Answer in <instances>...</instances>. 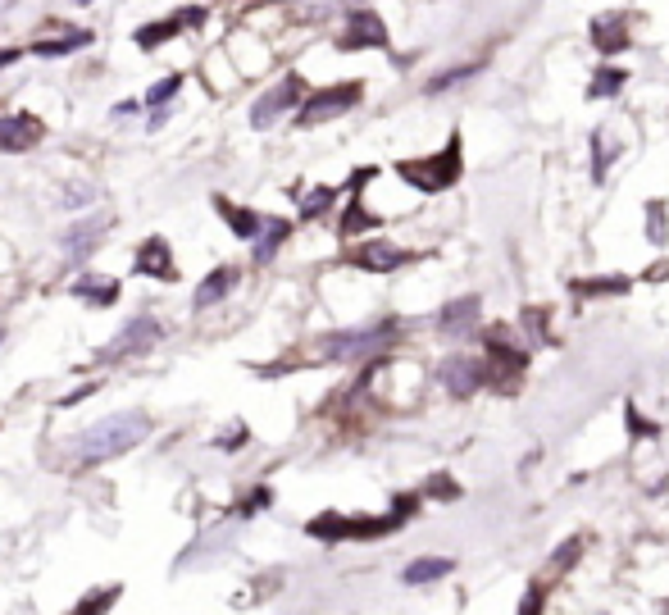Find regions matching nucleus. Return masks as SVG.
I'll return each instance as SVG.
<instances>
[{
    "instance_id": "nucleus-1",
    "label": "nucleus",
    "mask_w": 669,
    "mask_h": 615,
    "mask_svg": "<svg viewBox=\"0 0 669 615\" xmlns=\"http://www.w3.org/2000/svg\"><path fill=\"white\" fill-rule=\"evenodd\" d=\"M151 433V420L142 411H119L101 424H92L83 438H78V461L83 465H101V461H114L123 451H133L142 438Z\"/></svg>"
},
{
    "instance_id": "nucleus-2",
    "label": "nucleus",
    "mask_w": 669,
    "mask_h": 615,
    "mask_svg": "<svg viewBox=\"0 0 669 615\" xmlns=\"http://www.w3.org/2000/svg\"><path fill=\"white\" fill-rule=\"evenodd\" d=\"M360 101V83H338V87H323V92H310L296 110V124L300 128H310V124H323V119H338V114H347L351 105Z\"/></svg>"
},
{
    "instance_id": "nucleus-3",
    "label": "nucleus",
    "mask_w": 669,
    "mask_h": 615,
    "mask_svg": "<svg viewBox=\"0 0 669 615\" xmlns=\"http://www.w3.org/2000/svg\"><path fill=\"white\" fill-rule=\"evenodd\" d=\"M305 101V78L300 74H287L282 83H273L255 105H251V128H273L287 110H296Z\"/></svg>"
},
{
    "instance_id": "nucleus-4",
    "label": "nucleus",
    "mask_w": 669,
    "mask_h": 615,
    "mask_svg": "<svg viewBox=\"0 0 669 615\" xmlns=\"http://www.w3.org/2000/svg\"><path fill=\"white\" fill-rule=\"evenodd\" d=\"M397 174H401V178H410L415 187H428V192L451 187V183H456V174H460V137H456L442 155H433V160H424V164H401Z\"/></svg>"
},
{
    "instance_id": "nucleus-5",
    "label": "nucleus",
    "mask_w": 669,
    "mask_h": 615,
    "mask_svg": "<svg viewBox=\"0 0 669 615\" xmlns=\"http://www.w3.org/2000/svg\"><path fill=\"white\" fill-rule=\"evenodd\" d=\"M46 137V124L28 110H10V114H0V151L5 155H24L33 151L37 142Z\"/></svg>"
},
{
    "instance_id": "nucleus-6",
    "label": "nucleus",
    "mask_w": 669,
    "mask_h": 615,
    "mask_svg": "<svg viewBox=\"0 0 669 615\" xmlns=\"http://www.w3.org/2000/svg\"><path fill=\"white\" fill-rule=\"evenodd\" d=\"M160 342V324L151 320V315H137L114 342H105V352H101V361H128V356H142V352H151Z\"/></svg>"
},
{
    "instance_id": "nucleus-7",
    "label": "nucleus",
    "mask_w": 669,
    "mask_h": 615,
    "mask_svg": "<svg viewBox=\"0 0 669 615\" xmlns=\"http://www.w3.org/2000/svg\"><path fill=\"white\" fill-rule=\"evenodd\" d=\"M392 338H397L392 324L369 329V333H332V338H323V356H332V361H356V356H365V352H379V347L392 342Z\"/></svg>"
},
{
    "instance_id": "nucleus-8",
    "label": "nucleus",
    "mask_w": 669,
    "mask_h": 615,
    "mask_svg": "<svg viewBox=\"0 0 669 615\" xmlns=\"http://www.w3.org/2000/svg\"><path fill=\"white\" fill-rule=\"evenodd\" d=\"M342 51H383L388 46V28H383V19L374 15V10H351L347 15V33H342V42H338Z\"/></svg>"
},
{
    "instance_id": "nucleus-9",
    "label": "nucleus",
    "mask_w": 669,
    "mask_h": 615,
    "mask_svg": "<svg viewBox=\"0 0 669 615\" xmlns=\"http://www.w3.org/2000/svg\"><path fill=\"white\" fill-rule=\"evenodd\" d=\"M201 19H205V10H187V5H182V10H173L169 19L142 24V28H137V46H142V51H160V46H164L169 37H178V33L196 28Z\"/></svg>"
},
{
    "instance_id": "nucleus-10",
    "label": "nucleus",
    "mask_w": 669,
    "mask_h": 615,
    "mask_svg": "<svg viewBox=\"0 0 669 615\" xmlns=\"http://www.w3.org/2000/svg\"><path fill=\"white\" fill-rule=\"evenodd\" d=\"M137 273H151V278H164V283L178 278V264H173L164 237H146V242L137 246Z\"/></svg>"
},
{
    "instance_id": "nucleus-11",
    "label": "nucleus",
    "mask_w": 669,
    "mask_h": 615,
    "mask_svg": "<svg viewBox=\"0 0 669 615\" xmlns=\"http://www.w3.org/2000/svg\"><path fill=\"white\" fill-rule=\"evenodd\" d=\"M442 383L451 397H474L478 383H483V365L478 361H447L442 365Z\"/></svg>"
},
{
    "instance_id": "nucleus-12",
    "label": "nucleus",
    "mask_w": 669,
    "mask_h": 615,
    "mask_svg": "<svg viewBox=\"0 0 669 615\" xmlns=\"http://www.w3.org/2000/svg\"><path fill=\"white\" fill-rule=\"evenodd\" d=\"M232 283H237V269H232V264H223V269H210V273L201 278V287H196L192 305H196V311H210V305H219V301L232 292Z\"/></svg>"
},
{
    "instance_id": "nucleus-13",
    "label": "nucleus",
    "mask_w": 669,
    "mask_h": 615,
    "mask_svg": "<svg viewBox=\"0 0 669 615\" xmlns=\"http://www.w3.org/2000/svg\"><path fill=\"white\" fill-rule=\"evenodd\" d=\"M351 264H356V269H369V273H388V269H401V264H406V251H397V246H388V242H369V246H360V251L351 255Z\"/></svg>"
},
{
    "instance_id": "nucleus-14",
    "label": "nucleus",
    "mask_w": 669,
    "mask_h": 615,
    "mask_svg": "<svg viewBox=\"0 0 669 615\" xmlns=\"http://www.w3.org/2000/svg\"><path fill=\"white\" fill-rule=\"evenodd\" d=\"M119 278H110V273H83L78 283H74V296H83V301H92V305H114L119 301Z\"/></svg>"
},
{
    "instance_id": "nucleus-15",
    "label": "nucleus",
    "mask_w": 669,
    "mask_h": 615,
    "mask_svg": "<svg viewBox=\"0 0 669 615\" xmlns=\"http://www.w3.org/2000/svg\"><path fill=\"white\" fill-rule=\"evenodd\" d=\"M287 233H291V223H287V219H260V233L251 237V242H255V260H260V264H269V260L278 255V246L287 242Z\"/></svg>"
},
{
    "instance_id": "nucleus-16",
    "label": "nucleus",
    "mask_w": 669,
    "mask_h": 615,
    "mask_svg": "<svg viewBox=\"0 0 669 615\" xmlns=\"http://www.w3.org/2000/svg\"><path fill=\"white\" fill-rule=\"evenodd\" d=\"M92 46V33L78 28V33H64L60 42H33V55L42 60H60V55H74V51H87Z\"/></svg>"
},
{
    "instance_id": "nucleus-17",
    "label": "nucleus",
    "mask_w": 669,
    "mask_h": 615,
    "mask_svg": "<svg viewBox=\"0 0 669 615\" xmlns=\"http://www.w3.org/2000/svg\"><path fill=\"white\" fill-rule=\"evenodd\" d=\"M214 205H219V214L228 219V228H232L237 237H255V233H260V219H264V214H255V210H241V205L223 201V196H214Z\"/></svg>"
},
{
    "instance_id": "nucleus-18",
    "label": "nucleus",
    "mask_w": 669,
    "mask_h": 615,
    "mask_svg": "<svg viewBox=\"0 0 669 615\" xmlns=\"http://www.w3.org/2000/svg\"><path fill=\"white\" fill-rule=\"evenodd\" d=\"M456 570V560H447V556H424V560H415V565H406V583H433V579H447Z\"/></svg>"
},
{
    "instance_id": "nucleus-19",
    "label": "nucleus",
    "mask_w": 669,
    "mask_h": 615,
    "mask_svg": "<svg viewBox=\"0 0 669 615\" xmlns=\"http://www.w3.org/2000/svg\"><path fill=\"white\" fill-rule=\"evenodd\" d=\"M478 320V296H465V301H451L447 311H442V329L447 333H460Z\"/></svg>"
},
{
    "instance_id": "nucleus-20",
    "label": "nucleus",
    "mask_w": 669,
    "mask_h": 615,
    "mask_svg": "<svg viewBox=\"0 0 669 615\" xmlns=\"http://www.w3.org/2000/svg\"><path fill=\"white\" fill-rule=\"evenodd\" d=\"M101 228H105V219H83L78 228H69V233H64V246H69V251H74V255L83 260V255H87V251L96 246Z\"/></svg>"
},
{
    "instance_id": "nucleus-21",
    "label": "nucleus",
    "mask_w": 669,
    "mask_h": 615,
    "mask_svg": "<svg viewBox=\"0 0 669 615\" xmlns=\"http://www.w3.org/2000/svg\"><path fill=\"white\" fill-rule=\"evenodd\" d=\"M182 83H187L182 74H169V78H160V83L146 92V110H164V105H169V101L182 92Z\"/></svg>"
},
{
    "instance_id": "nucleus-22",
    "label": "nucleus",
    "mask_w": 669,
    "mask_h": 615,
    "mask_svg": "<svg viewBox=\"0 0 669 615\" xmlns=\"http://www.w3.org/2000/svg\"><path fill=\"white\" fill-rule=\"evenodd\" d=\"M374 223H379V219H374L360 201H351L347 214H342V233H347V237H356V233H365V228H374Z\"/></svg>"
},
{
    "instance_id": "nucleus-23",
    "label": "nucleus",
    "mask_w": 669,
    "mask_h": 615,
    "mask_svg": "<svg viewBox=\"0 0 669 615\" xmlns=\"http://www.w3.org/2000/svg\"><path fill=\"white\" fill-rule=\"evenodd\" d=\"M332 196H338L332 187H319V192H310V196L300 201V219H319V214L332 205Z\"/></svg>"
},
{
    "instance_id": "nucleus-24",
    "label": "nucleus",
    "mask_w": 669,
    "mask_h": 615,
    "mask_svg": "<svg viewBox=\"0 0 669 615\" xmlns=\"http://www.w3.org/2000/svg\"><path fill=\"white\" fill-rule=\"evenodd\" d=\"M624 87V74L619 69H601V78L592 83V96H615Z\"/></svg>"
},
{
    "instance_id": "nucleus-25",
    "label": "nucleus",
    "mask_w": 669,
    "mask_h": 615,
    "mask_svg": "<svg viewBox=\"0 0 669 615\" xmlns=\"http://www.w3.org/2000/svg\"><path fill=\"white\" fill-rule=\"evenodd\" d=\"M628 287V278H596V283H578V292H587V296H605V292H624Z\"/></svg>"
},
{
    "instance_id": "nucleus-26",
    "label": "nucleus",
    "mask_w": 669,
    "mask_h": 615,
    "mask_svg": "<svg viewBox=\"0 0 669 615\" xmlns=\"http://www.w3.org/2000/svg\"><path fill=\"white\" fill-rule=\"evenodd\" d=\"M542 597H546V588H533V592H524V601H519V615H542Z\"/></svg>"
},
{
    "instance_id": "nucleus-27",
    "label": "nucleus",
    "mask_w": 669,
    "mask_h": 615,
    "mask_svg": "<svg viewBox=\"0 0 669 615\" xmlns=\"http://www.w3.org/2000/svg\"><path fill=\"white\" fill-rule=\"evenodd\" d=\"M241 442H246V429H241V424H232V429H228V438L219 433V447H223V451H237Z\"/></svg>"
},
{
    "instance_id": "nucleus-28",
    "label": "nucleus",
    "mask_w": 669,
    "mask_h": 615,
    "mask_svg": "<svg viewBox=\"0 0 669 615\" xmlns=\"http://www.w3.org/2000/svg\"><path fill=\"white\" fill-rule=\"evenodd\" d=\"M114 597H119V588H114V592H101V597H92V601H87L83 610H74V615H96V610H105Z\"/></svg>"
},
{
    "instance_id": "nucleus-29",
    "label": "nucleus",
    "mask_w": 669,
    "mask_h": 615,
    "mask_svg": "<svg viewBox=\"0 0 669 615\" xmlns=\"http://www.w3.org/2000/svg\"><path fill=\"white\" fill-rule=\"evenodd\" d=\"M628 429H633V433H655V424L637 420V411H633V406H628Z\"/></svg>"
},
{
    "instance_id": "nucleus-30",
    "label": "nucleus",
    "mask_w": 669,
    "mask_h": 615,
    "mask_svg": "<svg viewBox=\"0 0 669 615\" xmlns=\"http://www.w3.org/2000/svg\"><path fill=\"white\" fill-rule=\"evenodd\" d=\"M15 60H19V51H15V46H0V74L15 69Z\"/></svg>"
},
{
    "instance_id": "nucleus-31",
    "label": "nucleus",
    "mask_w": 669,
    "mask_h": 615,
    "mask_svg": "<svg viewBox=\"0 0 669 615\" xmlns=\"http://www.w3.org/2000/svg\"><path fill=\"white\" fill-rule=\"evenodd\" d=\"M137 110H142L137 101H119V105H114V119H133Z\"/></svg>"
},
{
    "instance_id": "nucleus-32",
    "label": "nucleus",
    "mask_w": 669,
    "mask_h": 615,
    "mask_svg": "<svg viewBox=\"0 0 669 615\" xmlns=\"http://www.w3.org/2000/svg\"><path fill=\"white\" fill-rule=\"evenodd\" d=\"M74 5H92V0H74Z\"/></svg>"
},
{
    "instance_id": "nucleus-33",
    "label": "nucleus",
    "mask_w": 669,
    "mask_h": 615,
    "mask_svg": "<svg viewBox=\"0 0 669 615\" xmlns=\"http://www.w3.org/2000/svg\"><path fill=\"white\" fill-rule=\"evenodd\" d=\"M0 342H5V329H0Z\"/></svg>"
}]
</instances>
